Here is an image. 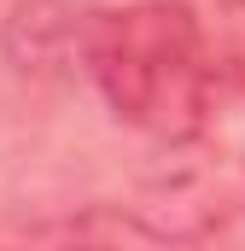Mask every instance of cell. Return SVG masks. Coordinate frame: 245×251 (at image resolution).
I'll list each match as a JSON object with an SVG mask.
<instances>
[{"mask_svg": "<svg viewBox=\"0 0 245 251\" xmlns=\"http://www.w3.org/2000/svg\"><path fill=\"white\" fill-rule=\"evenodd\" d=\"M18 251H187L181 234L134 216V210H117V204H88V210H70V216H53V222H35Z\"/></svg>", "mask_w": 245, "mask_h": 251, "instance_id": "obj_3", "label": "cell"}, {"mask_svg": "<svg viewBox=\"0 0 245 251\" xmlns=\"http://www.w3.org/2000/svg\"><path fill=\"white\" fill-rule=\"evenodd\" d=\"M152 193L175 199V228H210L245 210V100L216 88L204 123L164 152V176Z\"/></svg>", "mask_w": 245, "mask_h": 251, "instance_id": "obj_2", "label": "cell"}, {"mask_svg": "<svg viewBox=\"0 0 245 251\" xmlns=\"http://www.w3.org/2000/svg\"><path fill=\"white\" fill-rule=\"evenodd\" d=\"M76 53L99 82L105 105L128 128L175 146L204 123L216 100V59L204 47V29L187 6L140 0L117 12H82Z\"/></svg>", "mask_w": 245, "mask_h": 251, "instance_id": "obj_1", "label": "cell"}]
</instances>
